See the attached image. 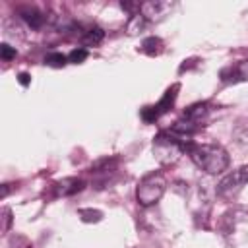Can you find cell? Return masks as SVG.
<instances>
[{
  "instance_id": "obj_14",
  "label": "cell",
  "mask_w": 248,
  "mask_h": 248,
  "mask_svg": "<svg viewBox=\"0 0 248 248\" xmlns=\"http://www.w3.org/2000/svg\"><path fill=\"white\" fill-rule=\"evenodd\" d=\"M79 215L83 221H101V217H103V213L97 209H81Z\"/></svg>"
},
{
  "instance_id": "obj_11",
  "label": "cell",
  "mask_w": 248,
  "mask_h": 248,
  "mask_svg": "<svg viewBox=\"0 0 248 248\" xmlns=\"http://www.w3.org/2000/svg\"><path fill=\"white\" fill-rule=\"evenodd\" d=\"M103 37H105V31L101 27H89L85 31V35H83V43L87 46H95V45H99L103 41Z\"/></svg>"
},
{
  "instance_id": "obj_1",
  "label": "cell",
  "mask_w": 248,
  "mask_h": 248,
  "mask_svg": "<svg viewBox=\"0 0 248 248\" xmlns=\"http://www.w3.org/2000/svg\"><path fill=\"white\" fill-rule=\"evenodd\" d=\"M186 153L190 155L194 165L207 174H221L223 170H227V167L231 163L229 153L221 145H215V143H192V141H188Z\"/></svg>"
},
{
  "instance_id": "obj_18",
  "label": "cell",
  "mask_w": 248,
  "mask_h": 248,
  "mask_svg": "<svg viewBox=\"0 0 248 248\" xmlns=\"http://www.w3.org/2000/svg\"><path fill=\"white\" fill-rule=\"evenodd\" d=\"M17 81H19L23 87H27V85H29V81H31V76H29V74H25V72H21V74L17 76Z\"/></svg>"
},
{
  "instance_id": "obj_8",
  "label": "cell",
  "mask_w": 248,
  "mask_h": 248,
  "mask_svg": "<svg viewBox=\"0 0 248 248\" xmlns=\"http://www.w3.org/2000/svg\"><path fill=\"white\" fill-rule=\"evenodd\" d=\"M21 17H23L33 29H39V27L45 23V16H43L37 8H25V10H21Z\"/></svg>"
},
{
  "instance_id": "obj_13",
  "label": "cell",
  "mask_w": 248,
  "mask_h": 248,
  "mask_svg": "<svg viewBox=\"0 0 248 248\" xmlns=\"http://www.w3.org/2000/svg\"><path fill=\"white\" fill-rule=\"evenodd\" d=\"M87 56H89L87 48L78 46V48H74V50L68 54V62H72V64H81V62H85V60H87Z\"/></svg>"
},
{
  "instance_id": "obj_2",
  "label": "cell",
  "mask_w": 248,
  "mask_h": 248,
  "mask_svg": "<svg viewBox=\"0 0 248 248\" xmlns=\"http://www.w3.org/2000/svg\"><path fill=\"white\" fill-rule=\"evenodd\" d=\"M186 145H188L186 140L176 138L167 132H161L153 138V155L159 163L169 165V163H174L186 151Z\"/></svg>"
},
{
  "instance_id": "obj_12",
  "label": "cell",
  "mask_w": 248,
  "mask_h": 248,
  "mask_svg": "<svg viewBox=\"0 0 248 248\" xmlns=\"http://www.w3.org/2000/svg\"><path fill=\"white\" fill-rule=\"evenodd\" d=\"M45 64L50 66V68H64L68 64V56L62 54V52H50L46 58H45Z\"/></svg>"
},
{
  "instance_id": "obj_3",
  "label": "cell",
  "mask_w": 248,
  "mask_h": 248,
  "mask_svg": "<svg viewBox=\"0 0 248 248\" xmlns=\"http://www.w3.org/2000/svg\"><path fill=\"white\" fill-rule=\"evenodd\" d=\"M165 190H167V178L161 172H149L138 182L136 200L140 205L149 207V205H155L163 198Z\"/></svg>"
},
{
  "instance_id": "obj_9",
  "label": "cell",
  "mask_w": 248,
  "mask_h": 248,
  "mask_svg": "<svg viewBox=\"0 0 248 248\" xmlns=\"http://www.w3.org/2000/svg\"><path fill=\"white\" fill-rule=\"evenodd\" d=\"M176 91H178V85H172L170 89H167V93L163 95V99L159 101V105H155V108H157V112L159 114H163V112H167L172 105H174V99H176Z\"/></svg>"
},
{
  "instance_id": "obj_6",
  "label": "cell",
  "mask_w": 248,
  "mask_h": 248,
  "mask_svg": "<svg viewBox=\"0 0 248 248\" xmlns=\"http://www.w3.org/2000/svg\"><path fill=\"white\" fill-rule=\"evenodd\" d=\"M207 114H209V105L207 103H196V105H192L184 110V118L194 122L196 126H200L207 118Z\"/></svg>"
},
{
  "instance_id": "obj_4",
  "label": "cell",
  "mask_w": 248,
  "mask_h": 248,
  "mask_svg": "<svg viewBox=\"0 0 248 248\" xmlns=\"http://www.w3.org/2000/svg\"><path fill=\"white\" fill-rule=\"evenodd\" d=\"M246 182H248V167H240L221 178V182L217 184V194L221 198H232L246 186Z\"/></svg>"
},
{
  "instance_id": "obj_15",
  "label": "cell",
  "mask_w": 248,
  "mask_h": 248,
  "mask_svg": "<svg viewBox=\"0 0 248 248\" xmlns=\"http://www.w3.org/2000/svg\"><path fill=\"white\" fill-rule=\"evenodd\" d=\"M0 56H2V60H12V58H16V48L14 46H10L8 43H2L0 45Z\"/></svg>"
},
{
  "instance_id": "obj_17",
  "label": "cell",
  "mask_w": 248,
  "mask_h": 248,
  "mask_svg": "<svg viewBox=\"0 0 248 248\" xmlns=\"http://www.w3.org/2000/svg\"><path fill=\"white\" fill-rule=\"evenodd\" d=\"M236 74L240 79H248V58L246 60H240L236 64Z\"/></svg>"
},
{
  "instance_id": "obj_7",
  "label": "cell",
  "mask_w": 248,
  "mask_h": 248,
  "mask_svg": "<svg viewBox=\"0 0 248 248\" xmlns=\"http://www.w3.org/2000/svg\"><path fill=\"white\" fill-rule=\"evenodd\" d=\"M81 188H83V182L78 180V178H64V180H60V182L56 184V190H58V194H62V196L79 192Z\"/></svg>"
},
{
  "instance_id": "obj_5",
  "label": "cell",
  "mask_w": 248,
  "mask_h": 248,
  "mask_svg": "<svg viewBox=\"0 0 248 248\" xmlns=\"http://www.w3.org/2000/svg\"><path fill=\"white\" fill-rule=\"evenodd\" d=\"M170 10V4L169 2H143L140 4V14L147 19V21H155V19H161L167 12Z\"/></svg>"
},
{
  "instance_id": "obj_16",
  "label": "cell",
  "mask_w": 248,
  "mask_h": 248,
  "mask_svg": "<svg viewBox=\"0 0 248 248\" xmlns=\"http://www.w3.org/2000/svg\"><path fill=\"white\" fill-rule=\"evenodd\" d=\"M161 114L157 112V108L155 107H145L143 110H141V118L145 120V122H153V120H157Z\"/></svg>"
},
{
  "instance_id": "obj_10",
  "label": "cell",
  "mask_w": 248,
  "mask_h": 248,
  "mask_svg": "<svg viewBox=\"0 0 248 248\" xmlns=\"http://www.w3.org/2000/svg\"><path fill=\"white\" fill-rule=\"evenodd\" d=\"M141 50L145 54H149V56H155V54H159L163 50V41L159 37H147L141 43Z\"/></svg>"
}]
</instances>
